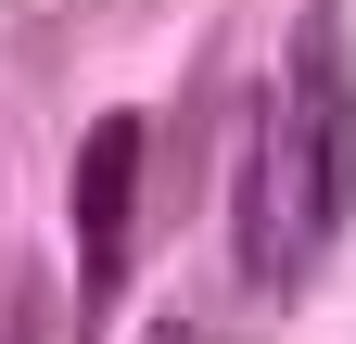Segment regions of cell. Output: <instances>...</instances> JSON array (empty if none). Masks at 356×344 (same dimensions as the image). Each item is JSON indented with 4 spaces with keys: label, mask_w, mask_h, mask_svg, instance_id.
Wrapping results in <instances>:
<instances>
[{
    "label": "cell",
    "mask_w": 356,
    "mask_h": 344,
    "mask_svg": "<svg viewBox=\"0 0 356 344\" xmlns=\"http://www.w3.org/2000/svg\"><path fill=\"white\" fill-rule=\"evenodd\" d=\"M343 217H356V52H343V0H293L280 90L242 153V281L293 293V268Z\"/></svg>",
    "instance_id": "6da1fadb"
},
{
    "label": "cell",
    "mask_w": 356,
    "mask_h": 344,
    "mask_svg": "<svg viewBox=\"0 0 356 344\" xmlns=\"http://www.w3.org/2000/svg\"><path fill=\"white\" fill-rule=\"evenodd\" d=\"M140 153H153V127H140V115H102V127L76 141V293H89V319H102V306H115V281H127Z\"/></svg>",
    "instance_id": "7a4b0ae2"
},
{
    "label": "cell",
    "mask_w": 356,
    "mask_h": 344,
    "mask_svg": "<svg viewBox=\"0 0 356 344\" xmlns=\"http://www.w3.org/2000/svg\"><path fill=\"white\" fill-rule=\"evenodd\" d=\"M140 344H204V331H191V319H165V331H140Z\"/></svg>",
    "instance_id": "3957f363"
}]
</instances>
